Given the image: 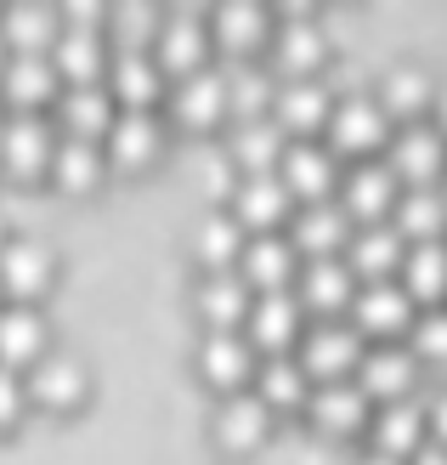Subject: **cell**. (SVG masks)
Returning <instances> with one entry per match:
<instances>
[{
	"mask_svg": "<svg viewBox=\"0 0 447 465\" xmlns=\"http://www.w3.org/2000/svg\"><path fill=\"white\" fill-rule=\"evenodd\" d=\"M284 131H277L272 120H244L238 125V136H232V159L249 171V176H261V171H272L277 159H284Z\"/></svg>",
	"mask_w": 447,
	"mask_h": 465,
	"instance_id": "37",
	"label": "cell"
},
{
	"mask_svg": "<svg viewBox=\"0 0 447 465\" xmlns=\"http://www.w3.org/2000/svg\"><path fill=\"white\" fill-rule=\"evenodd\" d=\"M52 290V250L34 239H6L0 244V295L17 307H34V295Z\"/></svg>",
	"mask_w": 447,
	"mask_h": 465,
	"instance_id": "3",
	"label": "cell"
},
{
	"mask_svg": "<svg viewBox=\"0 0 447 465\" xmlns=\"http://www.w3.org/2000/svg\"><path fill=\"white\" fill-rule=\"evenodd\" d=\"M102 143H108V159H113V165L136 171V165H148V159L159 153V120H153V114H131V108H125Z\"/></svg>",
	"mask_w": 447,
	"mask_h": 465,
	"instance_id": "32",
	"label": "cell"
},
{
	"mask_svg": "<svg viewBox=\"0 0 447 465\" xmlns=\"http://www.w3.org/2000/svg\"><path fill=\"white\" fill-rule=\"evenodd\" d=\"M57 35V12L45 6H12L0 17V45H12V57H52Z\"/></svg>",
	"mask_w": 447,
	"mask_h": 465,
	"instance_id": "30",
	"label": "cell"
},
{
	"mask_svg": "<svg viewBox=\"0 0 447 465\" xmlns=\"http://www.w3.org/2000/svg\"><path fill=\"white\" fill-rule=\"evenodd\" d=\"M52 68H57V80H68V85H102V68H108L102 35L63 29L57 45H52Z\"/></svg>",
	"mask_w": 447,
	"mask_h": 465,
	"instance_id": "28",
	"label": "cell"
},
{
	"mask_svg": "<svg viewBox=\"0 0 447 465\" xmlns=\"http://www.w3.org/2000/svg\"><path fill=\"white\" fill-rule=\"evenodd\" d=\"M52 125L40 120V114H12V120H0V171L12 176H40L52 171Z\"/></svg>",
	"mask_w": 447,
	"mask_h": 465,
	"instance_id": "1",
	"label": "cell"
},
{
	"mask_svg": "<svg viewBox=\"0 0 447 465\" xmlns=\"http://www.w3.org/2000/svg\"><path fill=\"white\" fill-rule=\"evenodd\" d=\"M23 409H29V391H23V375L17 369H0V431L23 420Z\"/></svg>",
	"mask_w": 447,
	"mask_h": 465,
	"instance_id": "44",
	"label": "cell"
},
{
	"mask_svg": "<svg viewBox=\"0 0 447 465\" xmlns=\"http://www.w3.org/2000/svg\"><path fill=\"white\" fill-rule=\"evenodd\" d=\"M396 232L413 239V244H436L447 232V193L442 188H413L396 204Z\"/></svg>",
	"mask_w": 447,
	"mask_h": 465,
	"instance_id": "33",
	"label": "cell"
},
{
	"mask_svg": "<svg viewBox=\"0 0 447 465\" xmlns=\"http://www.w3.org/2000/svg\"><path fill=\"white\" fill-rule=\"evenodd\" d=\"M63 23H68V29L97 35V29H102V6H91V0H74V6H63Z\"/></svg>",
	"mask_w": 447,
	"mask_h": 465,
	"instance_id": "45",
	"label": "cell"
},
{
	"mask_svg": "<svg viewBox=\"0 0 447 465\" xmlns=\"http://www.w3.org/2000/svg\"><path fill=\"white\" fill-rule=\"evenodd\" d=\"M419 449H425V409L419 403H385L380 409V420H374V454H385V460H413Z\"/></svg>",
	"mask_w": 447,
	"mask_h": 465,
	"instance_id": "29",
	"label": "cell"
},
{
	"mask_svg": "<svg viewBox=\"0 0 447 465\" xmlns=\"http://www.w3.org/2000/svg\"><path fill=\"white\" fill-rule=\"evenodd\" d=\"M0 63H6V45H0Z\"/></svg>",
	"mask_w": 447,
	"mask_h": 465,
	"instance_id": "51",
	"label": "cell"
},
{
	"mask_svg": "<svg viewBox=\"0 0 447 465\" xmlns=\"http://www.w3.org/2000/svg\"><path fill=\"white\" fill-rule=\"evenodd\" d=\"M232 222L238 227H255V232H267V227H277L289 211H295V199H289V188L277 182V171H261V176H244L238 182V199H232Z\"/></svg>",
	"mask_w": 447,
	"mask_h": 465,
	"instance_id": "19",
	"label": "cell"
},
{
	"mask_svg": "<svg viewBox=\"0 0 447 465\" xmlns=\"http://www.w3.org/2000/svg\"><path fill=\"white\" fill-rule=\"evenodd\" d=\"M52 176H57V188H68V193H91L102 182V148L97 143H57V153H52Z\"/></svg>",
	"mask_w": 447,
	"mask_h": 465,
	"instance_id": "38",
	"label": "cell"
},
{
	"mask_svg": "<svg viewBox=\"0 0 447 465\" xmlns=\"http://www.w3.org/2000/svg\"><path fill=\"white\" fill-rule=\"evenodd\" d=\"M267 426H272V409L255 398L249 386H244V391H227V403L216 409V443L232 449V454L255 449V443L267 437Z\"/></svg>",
	"mask_w": 447,
	"mask_h": 465,
	"instance_id": "18",
	"label": "cell"
},
{
	"mask_svg": "<svg viewBox=\"0 0 447 465\" xmlns=\"http://www.w3.org/2000/svg\"><path fill=\"white\" fill-rule=\"evenodd\" d=\"M108 97H120L131 114H153V103L164 97V68L153 63V52H120L113 57Z\"/></svg>",
	"mask_w": 447,
	"mask_h": 465,
	"instance_id": "11",
	"label": "cell"
},
{
	"mask_svg": "<svg viewBox=\"0 0 447 465\" xmlns=\"http://www.w3.org/2000/svg\"><path fill=\"white\" fill-rule=\"evenodd\" d=\"M413 465H447V449L442 443H425V449L413 454Z\"/></svg>",
	"mask_w": 447,
	"mask_h": 465,
	"instance_id": "47",
	"label": "cell"
},
{
	"mask_svg": "<svg viewBox=\"0 0 447 465\" xmlns=\"http://www.w3.org/2000/svg\"><path fill=\"white\" fill-rule=\"evenodd\" d=\"M85 369H80V358H68V352H45L34 369H29V386H23V391H29V398L40 403V409H74L80 398H85Z\"/></svg>",
	"mask_w": 447,
	"mask_h": 465,
	"instance_id": "13",
	"label": "cell"
},
{
	"mask_svg": "<svg viewBox=\"0 0 447 465\" xmlns=\"http://www.w3.org/2000/svg\"><path fill=\"white\" fill-rule=\"evenodd\" d=\"M391 204H396V176H391V165H374V159H368V165H357V171L345 176V188H340V211L345 216L380 227Z\"/></svg>",
	"mask_w": 447,
	"mask_h": 465,
	"instance_id": "15",
	"label": "cell"
},
{
	"mask_svg": "<svg viewBox=\"0 0 447 465\" xmlns=\"http://www.w3.org/2000/svg\"><path fill=\"white\" fill-rule=\"evenodd\" d=\"M351 312H357V323L351 330L357 335H396V330H413V301H408V290L396 284H363L357 290V301H351Z\"/></svg>",
	"mask_w": 447,
	"mask_h": 465,
	"instance_id": "8",
	"label": "cell"
},
{
	"mask_svg": "<svg viewBox=\"0 0 447 465\" xmlns=\"http://www.w3.org/2000/svg\"><path fill=\"white\" fill-rule=\"evenodd\" d=\"M209 40H221V52H232V57H249L255 45L272 40V23L261 6H221L216 23H209Z\"/></svg>",
	"mask_w": 447,
	"mask_h": 465,
	"instance_id": "34",
	"label": "cell"
},
{
	"mask_svg": "<svg viewBox=\"0 0 447 465\" xmlns=\"http://www.w3.org/2000/svg\"><path fill=\"white\" fill-rule=\"evenodd\" d=\"M57 120H63L68 143H102L113 120H120V108H113L108 85H68L57 91Z\"/></svg>",
	"mask_w": 447,
	"mask_h": 465,
	"instance_id": "4",
	"label": "cell"
},
{
	"mask_svg": "<svg viewBox=\"0 0 447 465\" xmlns=\"http://www.w3.org/2000/svg\"><path fill=\"white\" fill-rule=\"evenodd\" d=\"M351 295H357V272H351L340 255H323V262H306L300 272V312L317 307V312H345Z\"/></svg>",
	"mask_w": 447,
	"mask_h": 465,
	"instance_id": "20",
	"label": "cell"
},
{
	"mask_svg": "<svg viewBox=\"0 0 447 465\" xmlns=\"http://www.w3.org/2000/svg\"><path fill=\"white\" fill-rule=\"evenodd\" d=\"M170 108H176V120L193 125V131L216 125L221 114H227V74H221V68H209V63L193 68V74H181L176 91H170Z\"/></svg>",
	"mask_w": 447,
	"mask_h": 465,
	"instance_id": "9",
	"label": "cell"
},
{
	"mask_svg": "<svg viewBox=\"0 0 447 465\" xmlns=\"http://www.w3.org/2000/svg\"><path fill=\"white\" fill-rule=\"evenodd\" d=\"M306 414H312L328 437H345L368 420V398H363V386H351V381H328L306 398Z\"/></svg>",
	"mask_w": 447,
	"mask_h": 465,
	"instance_id": "27",
	"label": "cell"
},
{
	"mask_svg": "<svg viewBox=\"0 0 447 465\" xmlns=\"http://www.w3.org/2000/svg\"><path fill=\"white\" fill-rule=\"evenodd\" d=\"M403 290L408 301H442L447 295V244H413L403 255Z\"/></svg>",
	"mask_w": 447,
	"mask_h": 465,
	"instance_id": "36",
	"label": "cell"
},
{
	"mask_svg": "<svg viewBox=\"0 0 447 465\" xmlns=\"http://www.w3.org/2000/svg\"><path fill=\"white\" fill-rule=\"evenodd\" d=\"M295 250H306L312 262H323V255H340L351 244V216L340 211L335 199H323V204H300V216H295Z\"/></svg>",
	"mask_w": 447,
	"mask_h": 465,
	"instance_id": "16",
	"label": "cell"
},
{
	"mask_svg": "<svg viewBox=\"0 0 447 465\" xmlns=\"http://www.w3.org/2000/svg\"><path fill=\"white\" fill-rule=\"evenodd\" d=\"M153 45H159L153 63L164 68V74H193V68H204V57H209V23L170 17V23H159Z\"/></svg>",
	"mask_w": 447,
	"mask_h": 465,
	"instance_id": "17",
	"label": "cell"
},
{
	"mask_svg": "<svg viewBox=\"0 0 447 465\" xmlns=\"http://www.w3.org/2000/svg\"><path fill=\"white\" fill-rule=\"evenodd\" d=\"M57 68L52 57H6L0 63V97H6L17 114H40L45 103L57 97Z\"/></svg>",
	"mask_w": 447,
	"mask_h": 465,
	"instance_id": "10",
	"label": "cell"
},
{
	"mask_svg": "<svg viewBox=\"0 0 447 465\" xmlns=\"http://www.w3.org/2000/svg\"><path fill=\"white\" fill-rule=\"evenodd\" d=\"M238 272H244V284H255L261 295L289 290V278H295V244L277 239V232H255V239H244Z\"/></svg>",
	"mask_w": 447,
	"mask_h": 465,
	"instance_id": "14",
	"label": "cell"
},
{
	"mask_svg": "<svg viewBox=\"0 0 447 465\" xmlns=\"http://www.w3.org/2000/svg\"><path fill=\"white\" fill-rule=\"evenodd\" d=\"M261 369V381H255V398H261L267 409H306V398H312V391H306V369H300V358H267V363H255Z\"/></svg>",
	"mask_w": 447,
	"mask_h": 465,
	"instance_id": "35",
	"label": "cell"
},
{
	"mask_svg": "<svg viewBox=\"0 0 447 465\" xmlns=\"http://www.w3.org/2000/svg\"><path fill=\"white\" fill-rule=\"evenodd\" d=\"M199 255L216 272H227V262H238L244 255V239H238V222H227V216H216V222H204V232H199Z\"/></svg>",
	"mask_w": 447,
	"mask_h": 465,
	"instance_id": "41",
	"label": "cell"
},
{
	"mask_svg": "<svg viewBox=\"0 0 447 465\" xmlns=\"http://www.w3.org/2000/svg\"><path fill=\"white\" fill-rule=\"evenodd\" d=\"M413 358H425V363H447V312H425V318H413Z\"/></svg>",
	"mask_w": 447,
	"mask_h": 465,
	"instance_id": "43",
	"label": "cell"
},
{
	"mask_svg": "<svg viewBox=\"0 0 447 465\" xmlns=\"http://www.w3.org/2000/svg\"><path fill=\"white\" fill-rule=\"evenodd\" d=\"M199 369H204V381L209 386H221V391H244L255 381V346L244 335H209L199 346Z\"/></svg>",
	"mask_w": 447,
	"mask_h": 465,
	"instance_id": "24",
	"label": "cell"
},
{
	"mask_svg": "<svg viewBox=\"0 0 447 465\" xmlns=\"http://www.w3.org/2000/svg\"><path fill=\"white\" fill-rule=\"evenodd\" d=\"M363 465H403V460H385V454H368Z\"/></svg>",
	"mask_w": 447,
	"mask_h": 465,
	"instance_id": "48",
	"label": "cell"
},
{
	"mask_svg": "<svg viewBox=\"0 0 447 465\" xmlns=\"http://www.w3.org/2000/svg\"><path fill=\"white\" fill-rule=\"evenodd\" d=\"M357 386H363V398L403 403V391L413 386V352H403V346H374V352H363Z\"/></svg>",
	"mask_w": 447,
	"mask_h": 465,
	"instance_id": "25",
	"label": "cell"
},
{
	"mask_svg": "<svg viewBox=\"0 0 447 465\" xmlns=\"http://www.w3.org/2000/svg\"><path fill=\"white\" fill-rule=\"evenodd\" d=\"M113 35H120V52H142L159 35V17L142 6H125V12H113Z\"/></svg>",
	"mask_w": 447,
	"mask_h": 465,
	"instance_id": "42",
	"label": "cell"
},
{
	"mask_svg": "<svg viewBox=\"0 0 447 465\" xmlns=\"http://www.w3.org/2000/svg\"><path fill=\"white\" fill-rule=\"evenodd\" d=\"M249 346L255 352H272V358H284L289 346H295V335H300V301H295V290H272V295H261V301H249Z\"/></svg>",
	"mask_w": 447,
	"mask_h": 465,
	"instance_id": "5",
	"label": "cell"
},
{
	"mask_svg": "<svg viewBox=\"0 0 447 465\" xmlns=\"http://www.w3.org/2000/svg\"><path fill=\"white\" fill-rule=\"evenodd\" d=\"M277 97V85L261 74V68H232V74H227V108L232 114H238V120H261V108Z\"/></svg>",
	"mask_w": 447,
	"mask_h": 465,
	"instance_id": "39",
	"label": "cell"
},
{
	"mask_svg": "<svg viewBox=\"0 0 447 465\" xmlns=\"http://www.w3.org/2000/svg\"><path fill=\"white\" fill-rule=\"evenodd\" d=\"M277 182L289 188V199H306V204H323L335 193V153L317 148V143H289L284 159H277Z\"/></svg>",
	"mask_w": 447,
	"mask_h": 465,
	"instance_id": "6",
	"label": "cell"
},
{
	"mask_svg": "<svg viewBox=\"0 0 447 465\" xmlns=\"http://www.w3.org/2000/svg\"><path fill=\"white\" fill-rule=\"evenodd\" d=\"M0 244H6V222H0Z\"/></svg>",
	"mask_w": 447,
	"mask_h": 465,
	"instance_id": "50",
	"label": "cell"
},
{
	"mask_svg": "<svg viewBox=\"0 0 447 465\" xmlns=\"http://www.w3.org/2000/svg\"><path fill=\"white\" fill-rule=\"evenodd\" d=\"M357 363H363V335L351 330V323H317V330L306 335V346H300V369L317 375L323 386L328 381H351Z\"/></svg>",
	"mask_w": 447,
	"mask_h": 465,
	"instance_id": "2",
	"label": "cell"
},
{
	"mask_svg": "<svg viewBox=\"0 0 447 465\" xmlns=\"http://www.w3.org/2000/svg\"><path fill=\"white\" fill-rule=\"evenodd\" d=\"M447 171V136L436 125H408L391 148V176L413 182V188H431V182Z\"/></svg>",
	"mask_w": 447,
	"mask_h": 465,
	"instance_id": "7",
	"label": "cell"
},
{
	"mask_svg": "<svg viewBox=\"0 0 447 465\" xmlns=\"http://www.w3.org/2000/svg\"><path fill=\"white\" fill-rule=\"evenodd\" d=\"M431 74H419V68H396V74L385 80V114H419V108H425L431 103Z\"/></svg>",
	"mask_w": 447,
	"mask_h": 465,
	"instance_id": "40",
	"label": "cell"
},
{
	"mask_svg": "<svg viewBox=\"0 0 447 465\" xmlns=\"http://www.w3.org/2000/svg\"><path fill=\"white\" fill-rule=\"evenodd\" d=\"M272 108H277V131H289V136H312L317 125H328V91H323V80H289V85H277V97H272Z\"/></svg>",
	"mask_w": 447,
	"mask_h": 465,
	"instance_id": "21",
	"label": "cell"
},
{
	"mask_svg": "<svg viewBox=\"0 0 447 465\" xmlns=\"http://www.w3.org/2000/svg\"><path fill=\"white\" fill-rule=\"evenodd\" d=\"M436 131H447V91H442V125Z\"/></svg>",
	"mask_w": 447,
	"mask_h": 465,
	"instance_id": "49",
	"label": "cell"
},
{
	"mask_svg": "<svg viewBox=\"0 0 447 465\" xmlns=\"http://www.w3.org/2000/svg\"><path fill=\"white\" fill-rule=\"evenodd\" d=\"M442 176H447V171H442ZM442 193H447V188H442Z\"/></svg>",
	"mask_w": 447,
	"mask_h": 465,
	"instance_id": "52",
	"label": "cell"
},
{
	"mask_svg": "<svg viewBox=\"0 0 447 465\" xmlns=\"http://www.w3.org/2000/svg\"><path fill=\"white\" fill-rule=\"evenodd\" d=\"M425 431H431V437H436V443L447 449V391H442V398H436V403L425 409Z\"/></svg>",
	"mask_w": 447,
	"mask_h": 465,
	"instance_id": "46",
	"label": "cell"
},
{
	"mask_svg": "<svg viewBox=\"0 0 447 465\" xmlns=\"http://www.w3.org/2000/svg\"><path fill=\"white\" fill-rule=\"evenodd\" d=\"M199 312L209 318V335H238V323L249 318V284L238 272H209L199 284Z\"/></svg>",
	"mask_w": 447,
	"mask_h": 465,
	"instance_id": "26",
	"label": "cell"
},
{
	"mask_svg": "<svg viewBox=\"0 0 447 465\" xmlns=\"http://www.w3.org/2000/svg\"><path fill=\"white\" fill-rule=\"evenodd\" d=\"M328 136L340 153H374L385 143V108L374 97H345L328 108Z\"/></svg>",
	"mask_w": 447,
	"mask_h": 465,
	"instance_id": "12",
	"label": "cell"
},
{
	"mask_svg": "<svg viewBox=\"0 0 447 465\" xmlns=\"http://www.w3.org/2000/svg\"><path fill=\"white\" fill-rule=\"evenodd\" d=\"M403 232L396 227H363V232H351V272L368 278V284H391V272H403Z\"/></svg>",
	"mask_w": 447,
	"mask_h": 465,
	"instance_id": "22",
	"label": "cell"
},
{
	"mask_svg": "<svg viewBox=\"0 0 447 465\" xmlns=\"http://www.w3.org/2000/svg\"><path fill=\"white\" fill-rule=\"evenodd\" d=\"M272 57L289 68L295 80H317V63H323V35H317V23L306 17L300 6L289 12V23L272 35Z\"/></svg>",
	"mask_w": 447,
	"mask_h": 465,
	"instance_id": "31",
	"label": "cell"
},
{
	"mask_svg": "<svg viewBox=\"0 0 447 465\" xmlns=\"http://www.w3.org/2000/svg\"><path fill=\"white\" fill-rule=\"evenodd\" d=\"M45 358V318L34 307H0V369H34Z\"/></svg>",
	"mask_w": 447,
	"mask_h": 465,
	"instance_id": "23",
	"label": "cell"
}]
</instances>
